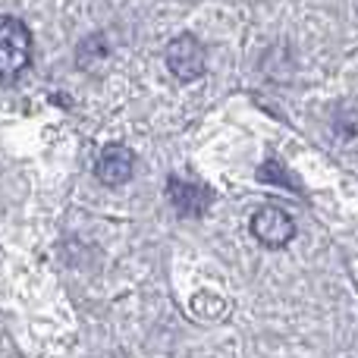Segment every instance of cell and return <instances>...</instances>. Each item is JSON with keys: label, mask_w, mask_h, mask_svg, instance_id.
<instances>
[{"label": "cell", "mask_w": 358, "mask_h": 358, "mask_svg": "<svg viewBox=\"0 0 358 358\" xmlns=\"http://www.w3.org/2000/svg\"><path fill=\"white\" fill-rule=\"evenodd\" d=\"M31 57V31L22 19L0 16V82L19 76L29 66Z\"/></svg>", "instance_id": "cell-1"}, {"label": "cell", "mask_w": 358, "mask_h": 358, "mask_svg": "<svg viewBox=\"0 0 358 358\" xmlns=\"http://www.w3.org/2000/svg\"><path fill=\"white\" fill-rule=\"evenodd\" d=\"M167 66L179 82H195L204 73V48L195 35H179L167 44Z\"/></svg>", "instance_id": "cell-2"}, {"label": "cell", "mask_w": 358, "mask_h": 358, "mask_svg": "<svg viewBox=\"0 0 358 358\" xmlns=\"http://www.w3.org/2000/svg\"><path fill=\"white\" fill-rule=\"evenodd\" d=\"M252 236L261 242V245H267V248H283L286 242L296 236V223H292V217L286 214V210L267 204V208L255 210Z\"/></svg>", "instance_id": "cell-3"}, {"label": "cell", "mask_w": 358, "mask_h": 358, "mask_svg": "<svg viewBox=\"0 0 358 358\" xmlns=\"http://www.w3.org/2000/svg\"><path fill=\"white\" fill-rule=\"evenodd\" d=\"M94 173L104 185L117 189V185H126L136 173V155H132L126 145H107L98 157V167Z\"/></svg>", "instance_id": "cell-4"}, {"label": "cell", "mask_w": 358, "mask_h": 358, "mask_svg": "<svg viewBox=\"0 0 358 358\" xmlns=\"http://www.w3.org/2000/svg\"><path fill=\"white\" fill-rule=\"evenodd\" d=\"M167 195L182 217H201L210 204V192L204 185L185 182V179H176V176L167 182Z\"/></svg>", "instance_id": "cell-5"}]
</instances>
